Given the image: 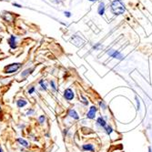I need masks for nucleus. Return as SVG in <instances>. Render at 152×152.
Segmentation results:
<instances>
[{"label":"nucleus","mask_w":152,"mask_h":152,"mask_svg":"<svg viewBox=\"0 0 152 152\" xmlns=\"http://www.w3.org/2000/svg\"><path fill=\"white\" fill-rule=\"evenodd\" d=\"M110 10L114 16H120L123 15L126 11V6L120 0H113L110 5Z\"/></svg>","instance_id":"obj_1"},{"label":"nucleus","mask_w":152,"mask_h":152,"mask_svg":"<svg viewBox=\"0 0 152 152\" xmlns=\"http://www.w3.org/2000/svg\"><path fill=\"white\" fill-rule=\"evenodd\" d=\"M21 66V64L20 63H12V64H9L7 66H6L4 67V72L6 74H12V73H15L17 72Z\"/></svg>","instance_id":"obj_2"},{"label":"nucleus","mask_w":152,"mask_h":152,"mask_svg":"<svg viewBox=\"0 0 152 152\" xmlns=\"http://www.w3.org/2000/svg\"><path fill=\"white\" fill-rule=\"evenodd\" d=\"M107 54L108 55V56L110 58H112L114 59H118V60H123L125 59V56L120 53L119 51L116 50V49H113V48H110L107 51Z\"/></svg>","instance_id":"obj_3"},{"label":"nucleus","mask_w":152,"mask_h":152,"mask_svg":"<svg viewBox=\"0 0 152 152\" xmlns=\"http://www.w3.org/2000/svg\"><path fill=\"white\" fill-rule=\"evenodd\" d=\"M107 116H99V118H96V127L98 129H103L107 125Z\"/></svg>","instance_id":"obj_4"},{"label":"nucleus","mask_w":152,"mask_h":152,"mask_svg":"<svg viewBox=\"0 0 152 152\" xmlns=\"http://www.w3.org/2000/svg\"><path fill=\"white\" fill-rule=\"evenodd\" d=\"M63 96H64V99L66 100V101H71L75 99V93L74 91L69 88H67L64 90V93H63Z\"/></svg>","instance_id":"obj_5"},{"label":"nucleus","mask_w":152,"mask_h":152,"mask_svg":"<svg viewBox=\"0 0 152 152\" xmlns=\"http://www.w3.org/2000/svg\"><path fill=\"white\" fill-rule=\"evenodd\" d=\"M96 112H98V107L96 106H91L88 109V111L87 113V118L88 119H90V120H93L96 118Z\"/></svg>","instance_id":"obj_6"},{"label":"nucleus","mask_w":152,"mask_h":152,"mask_svg":"<svg viewBox=\"0 0 152 152\" xmlns=\"http://www.w3.org/2000/svg\"><path fill=\"white\" fill-rule=\"evenodd\" d=\"M71 41H72V44H74L77 47H81L85 43V40L83 39L82 37H80L79 36H77V35H74L71 37Z\"/></svg>","instance_id":"obj_7"},{"label":"nucleus","mask_w":152,"mask_h":152,"mask_svg":"<svg viewBox=\"0 0 152 152\" xmlns=\"http://www.w3.org/2000/svg\"><path fill=\"white\" fill-rule=\"evenodd\" d=\"M81 148H82V150L84 151V152H94L95 151V146L92 143L83 144Z\"/></svg>","instance_id":"obj_8"},{"label":"nucleus","mask_w":152,"mask_h":152,"mask_svg":"<svg viewBox=\"0 0 152 152\" xmlns=\"http://www.w3.org/2000/svg\"><path fill=\"white\" fill-rule=\"evenodd\" d=\"M7 43H8L11 49H16L17 47H18V45H17V37L15 36H11L7 40Z\"/></svg>","instance_id":"obj_9"},{"label":"nucleus","mask_w":152,"mask_h":152,"mask_svg":"<svg viewBox=\"0 0 152 152\" xmlns=\"http://www.w3.org/2000/svg\"><path fill=\"white\" fill-rule=\"evenodd\" d=\"M67 115L69 116L71 118L75 119V120H78V119H79V115H78V113L76 111V110H75L74 108H70L69 110H68Z\"/></svg>","instance_id":"obj_10"},{"label":"nucleus","mask_w":152,"mask_h":152,"mask_svg":"<svg viewBox=\"0 0 152 152\" xmlns=\"http://www.w3.org/2000/svg\"><path fill=\"white\" fill-rule=\"evenodd\" d=\"M103 131H104V132H105V134H106V135H107V136H110L112 133H114V132H115V130H114L113 127H112L111 125H109V124H107V125L103 129Z\"/></svg>","instance_id":"obj_11"},{"label":"nucleus","mask_w":152,"mask_h":152,"mask_svg":"<svg viewBox=\"0 0 152 152\" xmlns=\"http://www.w3.org/2000/svg\"><path fill=\"white\" fill-rule=\"evenodd\" d=\"M106 11V6L104 2H100L99 7H98V14L99 16H103Z\"/></svg>","instance_id":"obj_12"},{"label":"nucleus","mask_w":152,"mask_h":152,"mask_svg":"<svg viewBox=\"0 0 152 152\" xmlns=\"http://www.w3.org/2000/svg\"><path fill=\"white\" fill-rule=\"evenodd\" d=\"M17 141L19 143V145H21L22 147H24V148H29V143L27 142L26 140L22 139V137H18V139H17Z\"/></svg>","instance_id":"obj_13"},{"label":"nucleus","mask_w":152,"mask_h":152,"mask_svg":"<svg viewBox=\"0 0 152 152\" xmlns=\"http://www.w3.org/2000/svg\"><path fill=\"white\" fill-rule=\"evenodd\" d=\"M39 85H40V89H41V90L46 91V90L48 89V83H47L46 80L41 79V80L39 81Z\"/></svg>","instance_id":"obj_14"},{"label":"nucleus","mask_w":152,"mask_h":152,"mask_svg":"<svg viewBox=\"0 0 152 152\" xmlns=\"http://www.w3.org/2000/svg\"><path fill=\"white\" fill-rule=\"evenodd\" d=\"M34 71V67H31V68H27V69L24 70L22 73H21V77H26L28 75H30L32 72Z\"/></svg>","instance_id":"obj_15"},{"label":"nucleus","mask_w":152,"mask_h":152,"mask_svg":"<svg viewBox=\"0 0 152 152\" xmlns=\"http://www.w3.org/2000/svg\"><path fill=\"white\" fill-rule=\"evenodd\" d=\"M27 105V101L26 99H18L17 100V106L19 107V108H22L24 107H26Z\"/></svg>","instance_id":"obj_16"},{"label":"nucleus","mask_w":152,"mask_h":152,"mask_svg":"<svg viewBox=\"0 0 152 152\" xmlns=\"http://www.w3.org/2000/svg\"><path fill=\"white\" fill-rule=\"evenodd\" d=\"M99 107L101 110H103V111H105V110L107 109V103L104 101V100H99Z\"/></svg>","instance_id":"obj_17"},{"label":"nucleus","mask_w":152,"mask_h":152,"mask_svg":"<svg viewBox=\"0 0 152 152\" xmlns=\"http://www.w3.org/2000/svg\"><path fill=\"white\" fill-rule=\"evenodd\" d=\"M102 48H103V46H102L100 43H96V44H95V45L93 46L92 49H93V50H96V51H98V50H100Z\"/></svg>","instance_id":"obj_18"},{"label":"nucleus","mask_w":152,"mask_h":152,"mask_svg":"<svg viewBox=\"0 0 152 152\" xmlns=\"http://www.w3.org/2000/svg\"><path fill=\"white\" fill-rule=\"evenodd\" d=\"M45 121H46V117H45L44 115L39 116V118H38V122H39L40 125H43V124L45 123Z\"/></svg>","instance_id":"obj_19"},{"label":"nucleus","mask_w":152,"mask_h":152,"mask_svg":"<svg viewBox=\"0 0 152 152\" xmlns=\"http://www.w3.org/2000/svg\"><path fill=\"white\" fill-rule=\"evenodd\" d=\"M49 83H50V86H51L52 90L56 92V91L58 90V88H57V86H56V83H55V81H54V80H51Z\"/></svg>","instance_id":"obj_20"},{"label":"nucleus","mask_w":152,"mask_h":152,"mask_svg":"<svg viewBox=\"0 0 152 152\" xmlns=\"http://www.w3.org/2000/svg\"><path fill=\"white\" fill-rule=\"evenodd\" d=\"M136 103H137V110H140V99L137 98V96H136Z\"/></svg>","instance_id":"obj_21"},{"label":"nucleus","mask_w":152,"mask_h":152,"mask_svg":"<svg viewBox=\"0 0 152 152\" xmlns=\"http://www.w3.org/2000/svg\"><path fill=\"white\" fill-rule=\"evenodd\" d=\"M35 113V110L33 109V108H29L28 110L26 111V116H32L33 114Z\"/></svg>","instance_id":"obj_22"},{"label":"nucleus","mask_w":152,"mask_h":152,"mask_svg":"<svg viewBox=\"0 0 152 152\" xmlns=\"http://www.w3.org/2000/svg\"><path fill=\"white\" fill-rule=\"evenodd\" d=\"M81 103H83L85 106H88V99H86L85 96H82V101H81Z\"/></svg>","instance_id":"obj_23"},{"label":"nucleus","mask_w":152,"mask_h":152,"mask_svg":"<svg viewBox=\"0 0 152 152\" xmlns=\"http://www.w3.org/2000/svg\"><path fill=\"white\" fill-rule=\"evenodd\" d=\"M35 91H36V88L35 87H31L30 88H28V90H27V93H28L29 95H32Z\"/></svg>","instance_id":"obj_24"},{"label":"nucleus","mask_w":152,"mask_h":152,"mask_svg":"<svg viewBox=\"0 0 152 152\" xmlns=\"http://www.w3.org/2000/svg\"><path fill=\"white\" fill-rule=\"evenodd\" d=\"M64 14H65V16H66V18H71V13H70L69 11H65Z\"/></svg>","instance_id":"obj_25"},{"label":"nucleus","mask_w":152,"mask_h":152,"mask_svg":"<svg viewBox=\"0 0 152 152\" xmlns=\"http://www.w3.org/2000/svg\"><path fill=\"white\" fill-rule=\"evenodd\" d=\"M13 6H14V7H18V8L22 7V6H21V5H19V4H17V3H13Z\"/></svg>","instance_id":"obj_26"},{"label":"nucleus","mask_w":152,"mask_h":152,"mask_svg":"<svg viewBox=\"0 0 152 152\" xmlns=\"http://www.w3.org/2000/svg\"><path fill=\"white\" fill-rule=\"evenodd\" d=\"M61 1H62V0H53V2L56 3V4H60Z\"/></svg>","instance_id":"obj_27"},{"label":"nucleus","mask_w":152,"mask_h":152,"mask_svg":"<svg viewBox=\"0 0 152 152\" xmlns=\"http://www.w3.org/2000/svg\"><path fill=\"white\" fill-rule=\"evenodd\" d=\"M148 152H152V149H151V148H150V147H148Z\"/></svg>","instance_id":"obj_28"},{"label":"nucleus","mask_w":152,"mask_h":152,"mask_svg":"<svg viewBox=\"0 0 152 152\" xmlns=\"http://www.w3.org/2000/svg\"><path fill=\"white\" fill-rule=\"evenodd\" d=\"M88 1H90V2H96V1H98V0H88Z\"/></svg>","instance_id":"obj_29"},{"label":"nucleus","mask_w":152,"mask_h":152,"mask_svg":"<svg viewBox=\"0 0 152 152\" xmlns=\"http://www.w3.org/2000/svg\"><path fill=\"white\" fill-rule=\"evenodd\" d=\"M0 152H3V149H2V148L0 147Z\"/></svg>","instance_id":"obj_30"},{"label":"nucleus","mask_w":152,"mask_h":152,"mask_svg":"<svg viewBox=\"0 0 152 152\" xmlns=\"http://www.w3.org/2000/svg\"><path fill=\"white\" fill-rule=\"evenodd\" d=\"M120 1H123V0H120Z\"/></svg>","instance_id":"obj_31"}]
</instances>
